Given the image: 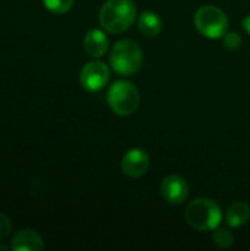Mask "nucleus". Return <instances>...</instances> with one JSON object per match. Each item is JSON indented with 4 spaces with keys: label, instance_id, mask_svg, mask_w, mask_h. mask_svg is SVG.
Listing matches in <instances>:
<instances>
[{
    "label": "nucleus",
    "instance_id": "obj_11",
    "mask_svg": "<svg viewBox=\"0 0 250 251\" xmlns=\"http://www.w3.org/2000/svg\"><path fill=\"white\" fill-rule=\"evenodd\" d=\"M250 221V206L246 201H234L225 212V222L230 228H240Z\"/></svg>",
    "mask_w": 250,
    "mask_h": 251
},
{
    "label": "nucleus",
    "instance_id": "obj_14",
    "mask_svg": "<svg viewBox=\"0 0 250 251\" xmlns=\"http://www.w3.org/2000/svg\"><path fill=\"white\" fill-rule=\"evenodd\" d=\"M46 9L55 15H62V13H66L72 4H74V0H43Z\"/></svg>",
    "mask_w": 250,
    "mask_h": 251
},
{
    "label": "nucleus",
    "instance_id": "obj_4",
    "mask_svg": "<svg viewBox=\"0 0 250 251\" xmlns=\"http://www.w3.org/2000/svg\"><path fill=\"white\" fill-rule=\"evenodd\" d=\"M108 104L115 115H133L140 104V93L130 81H116L108 91Z\"/></svg>",
    "mask_w": 250,
    "mask_h": 251
},
{
    "label": "nucleus",
    "instance_id": "obj_1",
    "mask_svg": "<svg viewBox=\"0 0 250 251\" xmlns=\"http://www.w3.org/2000/svg\"><path fill=\"white\" fill-rule=\"evenodd\" d=\"M137 9L133 0H108L99 13L102 28L111 34L127 31L136 21Z\"/></svg>",
    "mask_w": 250,
    "mask_h": 251
},
{
    "label": "nucleus",
    "instance_id": "obj_10",
    "mask_svg": "<svg viewBox=\"0 0 250 251\" xmlns=\"http://www.w3.org/2000/svg\"><path fill=\"white\" fill-rule=\"evenodd\" d=\"M84 51L91 57H102L109 49L108 35L102 29H90L83 41Z\"/></svg>",
    "mask_w": 250,
    "mask_h": 251
},
{
    "label": "nucleus",
    "instance_id": "obj_5",
    "mask_svg": "<svg viewBox=\"0 0 250 251\" xmlns=\"http://www.w3.org/2000/svg\"><path fill=\"white\" fill-rule=\"evenodd\" d=\"M194 25L206 38H222L228 29L227 15L217 6L206 4L194 13Z\"/></svg>",
    "mask_w": 250,
    "mask_h": 251
},
{
    "label": "nucleus",
    "instance_id": "obj_7",
    "mask_svg": "<svg viewBox=\"0 0 250 251\" xmlns=\"http://www.w3.org/2000/svg\"><path fill=\"white\" fill-rule=\"evenodd\" d=\"M189 191L190 188L187 181L180 175H168L167 178H164L161 185L164 200L172 206L184 203L189 197Z\"/></svg>",
    "mask_w": 250,
    "mask_h": 251
},
{
    "label": "nucleus",
    "instance_id": "obj_3",
    "mask_svg": "<svg viewBox=\"0 0 250 251\" xmlns=\"http://www.w3.org/2000/svg\"><path fill=\"white\" fill-rule=\"evenodd\" d=\"M109 60L116 74L133 75L143 66V50L133 40H121L112 47Z\"/></svg>",
    "mask_w": 250,
    "mask_h": 251
},
{
    "label": "nucleus",
    "instance_id": "obj_16",
    "mask_svg": "<svg viewBox=\"0 0 250 251\" xmlns=\"http://www.w3.org/2000/svg\"><path fill=\"white\" fill-rule=\"evenodd\" d=\"M12 231V222L10 219L4 215V213H0V240L6 238Z\"/></svg>",
    "mask_w": 250,
    "mask_h": 251
},
{
    "label": "nucleus",
    "instance_id": "obj_15",
    "mask_svg": "<svg viewBox=\"0 0 250 251\" xmlns=\"http://www.w3.org/2000/svg\"><path fill=\"white\" fill-rule=\"evenodd\" d=\"M224 38V46L230 50H236L242 46V37L237 32H225Z\"/></svg>",
    "mask_w": 250,
    "mask_h": 251
},
{
    "label": "nucleus",
    "instance_id": "obj_17",
    "mask_svg": "<svg viewBox=\"0 0 250 251\" xmlns=\"http://www.w3.org/2000/svg\"><path fill=\"white\" fill-rule=\"evenodd\" d=\"M243 28H245V31H246V32H249L250 34V15L243 19Z\"/></svg>",
    "mask_w": 250,
    "mask_h": 251
},
{
    "label": "nucleus",
    "instance_id": "obj_2",
    "mask_svg": "<svg viewBox=\"0 0 250 251\" xmlns=\"http://www.w3.org/2000/svg\"><path fill=\"white\" fill-rule=\"evenodd\" d=\"M186 221L196 231H215L222 222V212L217 201L205 197L194 199L186 209Z\"/></svg>",
    "mask_w": 250,
    "mask_h": 251
},
{
    "label": "nucleus",
    "instance_id": "obj_8",
    "mask_svg": "<svg viewBox=\"0 0 250 251\" xmlns=\"http://www.w3.org/2000/svg\"><path fill=\"white\" fill-rule=\"evenodd\" d=\"M149 166H150V157L141 149L128 150L121 160V169L130 178L143 176L149 171Z\"/></svg>",
    "mask_w": 250,
    "mask_h": 251
},
{
    "label": "nucleus",
    "instance_id": "obj_12",
    "mask_svg": "<svg viewBox=\"0 0 250 251\" xmlns=\"http://www.w3.org/2000/svg\"><path fill=\"white\" fill-rule=\"evenodd\" d=\"M137 28H139V32L143 34L144 37L153 38L162 31V19L159 18L158 13L144 10L140 13L137 19Z\"/></svg>",
    "mask_w": 250,
    "mask_h": 251
},
{
    "label": "nucleus",
    "instance_id": "obj_13",
    "mask_svg": "<svg viewBox=\"0 0 250 251\" xmlns=\"http://www.w3.org/2000/svg\"><path fill=\"white\" fill-rule=\"evenodd\" d=\"M212 240H214V244H215L217 247L224 249V250L233 247V244H234V235H233L231 231L227 229V228H220V226H218V228L214 231Z\"/></svg>",
    "mask_w": 250,
    "mask_h": 251
},
{
    "label": "nucleus",
    "instance_id": "obj_9",
    "mask_svg": "<svg viewBox=\"0 0 250 251\" xmlns=\"http://www.w3.org/2000/svg\"><path fill=\"white\" fill-rule=\"evenodd\" d=\"M10 249L15 251H41L44 250V241L32 229H22L15 234Z\"/></svg>",
    "mask_w": 250,
    "mask_h": 251
},
{
    "label": "nucleus",
    "instance_id": "obj_6",
    "mask_svg": "<svg viewBox=\"0 0 250 251\" xmlns=\"http://www.w3.org/2000/svg\"><path fill=\"white\" fill-rule=\"evenodd\" d=\"M109 68L106 63L94 60L83 66L80 72V84L85 91H100L109 81Z\"/></svg>",
    "mask_w": 250,
    "mask_h": 251
}]
</instances>
